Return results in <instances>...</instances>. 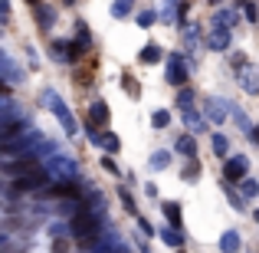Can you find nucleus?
<instances>
[{
	"mask_svg": "<svg viewBox=\"0 0 259 253\" xmlns=\"http://www.w3.org/2000/svg\"><path fill=\"white\" fill-rule=\"evenodd\" d=\"M174 152L181 155V158H197V141H194V132H190V135H181V138L174 141Z\"/></svg>",
	"mask_w": 259,
	"mask_h": 253,
	"instance_id": "15",
	"label": "nucleus"
},
{
	"mask_svg": "<svg viewBox=\"0 0 259 253\" xmlns=\"http://www.w3.org/2000/svg\"><path fill=\"white\" fill-rule=\"evenodd\" d=\"M33 10H36L33 17H36V26H39V30H53V26H56V17H59V13H56V7L39 4V7H33Z\"/></svg>",
	"mask_w": 259,
	"mask_h": 253,
	"instance_id": "12",
	"label": "nucleus"
},
{
	"mask_svg": "<svg viewBox=\"0 0 259 253\" xmlns=\"http://www.w3.org/2000/svg\"><path fill=\"white\" fill-rule=\"evenodd\" d=\"M102 148H105L108 155L121 152V138H118V135H115V132H105V135H102Z\"/></svg>",
	"mask_w": 259,
	"mask_h": 253,
	"instance_id": "23",
	"label": "nucleus"
},
{
	"mask_svg": "<svg viewBox=\"0 0 259 253\" xmlns=\"http://www.w3.org/2000/svg\"><path fill=\"white\" fill-rule=\"evenodd\" d=\"M181 46L190 53V56L200 50V23H194V20H190V23H184V30H181Z\"/></svg>",
	"mask_w": 259,
	"mask_h": 253,
	"instance_id": "10",
	"label": "nucleus"
},
{
	"mask_svg": "<svg viewBox=\"0 0 259 253\" xmlns=\"http://www.w3.org/2000/svg\"><path fill=\"white\" fill-rule=\"evenodd\" d=\"M220 250H240V234L236 230H227L220 237Z\"/></svg>",
	"mask_w": 259,
	"mask_h": 253,
	"instance_id": "27",
	"label": "nucleus"
},
{
	"mask_svg": "<svg viewBox=\"0 0 259 253\" xmlns=\"http://www.w3.org/2000/svg\"><path fill=\"white\" fill-rule=\"evenodd\" d=\"M132 4H135V0H115V4H112V17L115 20H125L128 13H132Z\"/></svg>",
	"mask_w": 259,
	"mask_h": 253,
	"instance_id": "26",
	"label": "nucleus"
},
{
	"mask_svg": "<svg viewBox=\"0 0 259 253\" xmlns=\"http://www.w3.org/2000/svg\"><path fill=\"white\" fill-rule=\"evenodd\" d=\"M203 46H207V50H213V53H227L230 50V30H227V26H210Z\"/></svg>",
	"mask_w": 259,
	"mask_h": 253,
	"instance_id": "9",
	"label": "nucleus"
},
{
	"mask_svg": "<svg viewBox=\"0 0 259 253\" xmlns=\"http://www.w3.org/2000/svg\"><path fill=\"white\" fill-rule=\"evenodd\" d=\"M236 20H240V17H236V7H233V10H217L213 17H210V26H227V30H230Z\"/></svg>",
	"mask_w": 259,
	"mask_h": 253,
	"instance_id": "19",
	"label": "nucleus"
},
{
	"mask_svg": "<svg viewBox=\"0 0 259 253\" xmlns=\"http://www.w3.org/2000/svg\"><path fill=\"white\" fill-rule=\"evenodd\" d=\"M181 119H184V125H187L194 135H197V132H203V128H207V122H210V119H203L197 109H181Z\"/></svg>",
	"mask_w": 259,
	"mask_h": 253,
	"instance_id": "14",
	"label": "nucleus"
},
{
	"mask_svg": "<svg viewBox=\"0 0 259 253\" xmlns=\"http://www.w3.org/2000/svg\"><path fill=\"white\" fill-rule=\"evenodd\" d=\"M240 191L246 197H256L259 194V181H256V177H243V181H240Z\"/></svg>",
	"mask_w": 259,
	"mask_h": 253,
	"instance_id": "31",
	"label": "nucleus"
},
{
	"mask_svg": "<svg viewBox=\"0 0 259 253\" xmlns=\"http://www.w3.org/2000/svg\"><path fill=\"white\" fill-rule=\"evenodd\" d=\"M76 40H79L82 46H89V43H92V37H89V26L82 23V20H76Z\"/></svg>",
	"mask_w": 259,
	"mask_h": 253,
	"instance_id": "33",
	"label": "nucleus"
},
{
	"mask_svg": "<svg viewBox=\"0 0 259 253\" xmlns=\"http://www.w3.org/2000/svg\"><path fill=\"white\" fill-rule=\"evenodd\" d=\"M26 4H30V7H39V4H43V0H26Z\"/></svg>",
	"mask_w": 259,
	"mask_h": 253,
	"instance_id": "41",
	"label": "nucleus"
},
{
	"mask_svg": "<svg viewBox=\"0 0 259 253\" xmlns=\"http://www.w3.org/2000/svg\"><path fill=\"white\" fill-rule=\"evenodd\" d=\"M249 138H253L256 145H259V125H253V132H249Z\"/></svg>",
	"mask_w": 259,
	"mask_h": 253,
	"instance_id": "40",
	"label": "nucleus"
},
{
	"mask_svg": "<svg viewBox=\"0 0 259 253\" xmlns=\"http://www.w3.org/2000/svg\"><path fill=\"white\" fill-rule=\"evenodd\" d=\"M151 125H154V128H167V125H171V112H164V109H158V112L151 115Z\"/></svg>",
	"mask_w": 259,
	"mask_h": 253,
	"instance_id": "32",
	"label": "nucleus"
},
{
	"mask_svg": "<svg viewBox=\"0 0 259 253\" xmlns=\"http://www.w3.org/2000/svg\"><path fill=\"white\" fill-rule=\"evenodd\" d=\"M0 23H10V4L0 0Z\"/></svg>",
	"mask_w": 259,
	"mask_h": 253,
	"instance_id": "38",
	"label": "nucleus"
},
{
	"mask_svg": "<svg viewBox=\"0 0 259 253\" xmlns=\"http://www.w3.org/2000/svg\"><path fill=\"white\" fill-rule=\"evenodd\" d=\"M236 83H240L243 92H249V95H259V66L253 63H243V66H236Z\"/></svg>",
	"mask_w": 259,
	"mask_h": 253,
	"instance_id": "3",
	"label": "nucleus"
},
{
	"mask_svg": "<svg viewBox=\"0 0 259 253\" xmlns=\"http://www.w3.org/2000/svg\"><path fill=\"white\" fill-rule=\"evenodd\" d=\"M118 201H121V207H125L128 214H138V207H135V197H132V191H128V188H118Z\"/></svg>",
	"mask_w": 259,
	"mask_h": 253,
	"instance_id": "29",
	"label": "nucleus"
},
{
	"mask_svg": "<svg viewBox=\"0 0 259 253\" xmlns=\"http://www.w3.org/2000/svg\"><path fill=\"white\" fill-rule=\"evenodd\" d=\"M43 165H46V171H50L53 181H79V177H82V174H79V165L72 158H66L63 152H50Z\"/></svg>",
	"mask_w": 259,
	"mask_h": 253,
	"instance_id": "2",
	"label": "nucleus"
},
{
	"mask_svg": "<svg viewBox=\"0 0 259 253\" xmlns=\"http://www.w3.org/2000/svg\"><path fill=\"white\" fill-rule=\"evenodd\" d=\"M210 4H223V0H210Z\"/></svg>",
	"mask_w": 259,
	"mask_h": 253,
	"instance_id": "43",
	"label": "nucleus"
},
{
	"mask_svg": "<svg viewBox=\"0 0 259 253\" xmlns=\"http://www.w3.org/2000/svg\"><path fill=\"white\" fill-rule=\"evenodd\" d=\"M233 119H236V125H240V128H243V132H246V135L253 132V125H249V119H246V115L240 112V109H233Z\"/></svg>",
	"mask_w": 259,
	"mask_h": 253,
	"instance_id": "34",
	"label": "nucleus"
},
{
	"mask_svg": "<svg viewBox=\"0 0 259 253\" xmlns=\"http://www.w3.org/2000/svg\"><path fill=\"white\" fill-rule=\"evenodd\" d=\"M249 171V158L246 155H236V158H227V165H223V177H227V184L233 181H243Z\"/></svg>",
	"mask_w": 259,
	"mask_h": 253,
	"instance_id": "8",
	"label": "nucleus"
},
{
	"mask_svg": "<svg viewBox=\"0 0 259 253\" xmlns=\"http://www.w3.org/2000/svg\"><path fill=\"white\" fill-rule=\"evenodd\" d=\"M0 69H4V86H17V83H23V69L13 63L10 53H4V56H0Z\"/></svg>",
	"mask_w": 259,
	"mask_h": 253,
	"instance_id": "11",
	"label": "nucleus"
},
{
	"mask_svg": "<svg viewBox=\"0 0 259 253\" xmlns=\"http://www.w3.org/2000/svg\"><path fill=\"white\" fill-rule=\"evenodd\" d=\"M174 105L177 109H194V92H190L187 86H181V92L174 95Z\"/></svg>",
	"mask_w": 259,
	"mask_h": 253,
	"instance_id": "24",
	"label": "nucleus"
},
{
	"mask_svg": "<svg viewBox=\"0 0 259 253\" xmlns=\"http://www.w3.org/2000/svg\"><path fill=\"white\" fill-rule=\"evenodd\" d=\"M243 17H246L249 23H259V7L256 4H246V7H243Z\"/></svg>",
	"mask_w": 259,
	"mask_h": 253,
	"instance_id": "36",
	"label": "nucleus"
},
{
	"mask_svg": "<svg viewBox=\"0 0 259 253\" xmlns=\"http://www.w3.org/2000/svg\"><path fill=\"white\" fill-rule=\"evenodd\" d=\"M210 148H213V155H217V158H227V152H230L227 135H220V132H217L213 138H210Z\"/></svg>",
	"mask_w": 259,
	"mask_h": 253,
	"instance_id": "22",
	"label": "nucleus"
},
{
	"mask_svg": "<svg viewBox=\"0 0 259 253\" xmlns=\"http://www.w3.org/2000/svg\"><path fill=\"white\" fill-rule=\"evenodd\" d=\"M39 197H59V201H79V184L76 181H59L53 188H39Z\"/></svg>",
	"mask_w": 259,
	"mask_h": 253,
	"instance_id": "5",
	"label": "nucleus"
},
{
	"mask_svg": "<svg viewBox=\"0 0 259 253\" xmlns=\"http://www.w3.org/2000/svg\"><path fill=\"white\" fill-rule=\"evenodd\" d=\"M121 89H125L132 99H138L141 95V86H138V79H132V76H121Z\"/></svg>",
	"mask_w": 259,
	"mask_h": 253,
	"instance_id": "30",
	"label": "nucleus"
},
{
	"mask_svg": "<svg viewBox=\"0 0 259 253\" xmlns=\"http://www.w3.org/2000/svg\"><path fill=\"white\" fill-rule=\"evenodd\" d=\"M102 168H105V171H108V174H118V165H115V161H112V158H102Z\"/></svg>",
	"mask_w": 259,
	"mask_h": 253,
	"instance_id": "39",
	"label": "nucleus"
},
{
	"mask_svg": "<svg viewBox=\"0 0 259 253\" xmlns=\"http://www.w3.org/2000/svg\"><path fill=\"white\" fill-rule=\"evenodd\" d=\"M66 4H76V0H66Z\"/></svg>",
	"mask_w": 259,
	"mask_h": 253,
	"instance_id": "45",
	"label": "nucleus"
},
{
	"mask_svg": "<svg viewBox=\"0 0 259 253\" xmlns=\"http://www.w3.org/2000/svg\"><path fill=\"white\" fill-rule=\"evenodd\" d=\"M89 119L95 122V125H108V119H112V112H108V105L102 99H95L92 105H89Z\"/></svg>",
	"mask_w": 259,
	"mask_h": 253,
	"instance_id": "16",
	"label": "nucleus"
},
{
	"mask_svg": "<svg viewBox=\"0 0 259 253\" xmlns=\"http://www.w3.org/2000/svg\"><path fill=\"white\" fill-rule=\"evenodd\" d=\"M148 165H151L154 171H164L167 165H171V155H167V152H161V148H158V152H154L151 158H148Z\"/></svg>",
	"mask_w": 259,
	"mask_h": 253,
	"instance_id": "25",
	"label": "nucleus"
},
{
	"mask_svg": "<svg viewBox=\"0 0 259 253\" xmlns=\"http://www.w3.org/2000/svg\"><path fill=\"white\" fill-rule=\"evenodd\" d=\"M158 10H141L138 13V17H135V23H138V26H145V30H148V26H154V23H158Z\"/></svg>",
	"mask_w": 259,
	"mask_h": 253,
	"instance_id": "28",
	"label": "nucleus"
},
{
	"mask_svg": "<svg viewBox=\"0 0 259 253\" xmlns=\"http://www.w3.org/2000/svg\"><path fill=\"white\" fill-rule=\"evenodd\" d=\"M187 69H190V63L181 56V53L167 56V73H164V76H167V83H171V86H184V83H187V76H190Z\"/></svg>",
	"mask_w": 259,
	"mask_h": 253,
	"instance_id": "4",
	"label": "nucleus"
},
{
	"mask_svg": "<svg viewBox=\"0 0 259 253\" xmlns=\"http://www.w3.org/2000/svg\"><path fill=\"white\" fill-rule=\"evenodd\" d=\"M181 177H184V181H190V184L200 181V161H197V158H187V165H184Z\"/></svg>",
	"mask_w": 259,
	"mask_h": 253,
	"instance_id": "21",
	"label": "nucleus"
},
{
	"mask_svg": "<svg viewBox=\"0 0 259 253\" xmlns=\"http://www.w3.org/2000/svg\"><path fill=\"white\" fill-rule=\"evenodd\" d=\"M138 230H141V234H145V237H154V234H161V230H154L151 224L145 221V217H138Z\"/></svg>",
	"mask_w": 259,
	"mask_h": 253,
	"instance_id": "37",
	"label": "nucleus"
},
{
	"mask_svg": "<svg viewBox=\"0 0 259 253\" xmlns=\"http://www.w3.org/2000/svg\"><path fill=\"white\" fill-rule=\"evenodd\" d=\"M184 13H187V4H181V0H158L161 23H177V20H184Z\"/></svg>",
	"mask_w": 259,
	"mask_h": 253,
	"instance_id": "7",
	"label": "nucleus"
},
{
	"mask_svg": "<svg viewBox=\"0 0 259 253\" xmlns=\"http://www.w3.org/2000/svg\"><path fill=\"white\" fill-rule=\"evenodd\" d=\"M253 217H256V221H259V210H256V214H253Z\"/></svg>",
	"mask_w": 259,
	"mask_h": 253,
	"instance_id": "44",
	"label": "nucleus"
},
{
	"mask_svg": "<svg viewBox=\"0 0 259 253\" xmlns=\"http://www.w3.org/2000/svg\"><path fill=\"white\" fill-rule=\"evenodd\" d=\"M161 210H164L167 224H177V227H181V224H184V214H181V207H177L174 201H164V204H161Z\"/></svg>",
	"mask_w": 259,
	"mask_h": 253,
	"instance_id": "20",
	"label": "nucleus"
},
{
	"mask_svg": "<svg viewBox=\"0 0 259 253\" xmlns=\"http://www.w3.org/2000/svg\"><path fill=\"white\" fill-rule=\"evenodd\" d=\"M233 7H246V0H233Z\"/></svg>",
	"mask_w": 259,
	"mask_h": 253,
	"instance_id": "42",
	"label": "nucleus"
},
{
	"mask_svg": "<svg viewBox=\"0 0 259 253\" xmlns=\"http://www.w3.org/2000/svg\"><path fill=\"white\" fill-rule=\"evenodd\" d=\"M39 99H43V109H50V112L59 119V125L66 128V135H69V138H79V125H76V119H72V112L63 105V99H59L53 89H43V95H39Z\"/></svg>",
	"mask_w": 259,
	"mask_h": 253,
	"instance_id": "1",
	"label": "nucleus"
},
{
	"mask_svg": "<svg viewBox=\"0 0 259 253\" xmlns=\"http://www.w3.org/2000/svg\"><path fill=\"white\" fill-rule=\"evenodd\" d=\"M230 112H233V109H230V105H227V99H220V95L207 99V105H203V115L210 119V125H223Z\"/></svg>",
	"mask_w": 259,
	"mask_h": 253,
	"instance_id": "6",
	"label": "nucleus"
},
{
	"mask_svg": "<svg viewBox=\"0 0 259 253\" xmlns=\"http://www.w3.org/2000/svg\"><path fill=\"white\" fill-rule=\"evenodd\" d=\"M164 59V50H161L158 43H148L145 50L138 53V63H145V66H154V63H161Z\"/></svg>",
	"mask_w": 259,
	"mask_h": 253,
	"instance_id": "17",
	"label": "nucleus"
},
{
	"mask_svg": "<svg viewBox=\"0 0 259 253\" xmlns=\"http://www.w3.org/2000/svg\"><path fill=\"white\" fill-rule=\"evenodd\" d=\"M46 53H50V59H56V63H72V43L69 40H53Z\"/></svg>",
	"mask_w": 259,
	"mask_h": 253,
	"instance_id": "13",
	"label": "nucleus"
},
{
	"mask_svg": "<svg viewBox=\"0 0 259 253\" xmlns=\"http://www.w3.org/2000/svg\"><path fill=\"white\" fill-rule=\"evenodd\" d=\"M161 240H164L167 247H184V230L177 227V224H167V227H161Z\"/></svg>",
	"mask_w": 259,
	"mask_h": 253,
	"instance_id": "18",
	"label": "nucleus"
},
{
	"mask_svg": "<svg viewBox=\"0 0 259 253\" xmlns=\"http://www.w3.org/2000/svg\"><path fill=\"white\" fill-rule=\"evenodd\" d=\"M227 197H230V207H236V210H243V207H246V204H243V197H246L243 191H240V194H233V191L227 188Z\"/></svg>",
	"mask_w": 259,
	"mask_h": 253,
	"instance_id": "35",
	"label": "nucleus"
}]
</instances>
